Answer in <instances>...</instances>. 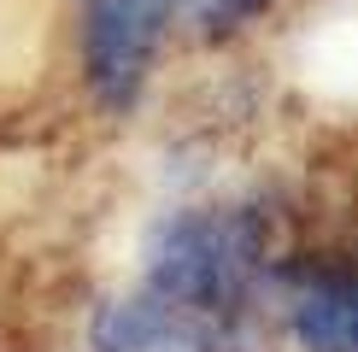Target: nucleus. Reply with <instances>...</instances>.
<instances>
[{
  "label": "nucleus",
  "mask_w": 358,
  "mask_h": 352,
  "mask_svg": "<svg viewBox=\"0 0 358 352\" xmlns=\"http://www.w3.org/2000/svg\"><path fill=\"white\" fill-rule=\"evenodd\" d=\"M264 6H271V0H194V24H200L206 41H223V36H235V29H247Z\"/></svg>",
  "instance_id": "39448f33"
},
{
  "label": "nucleus",
  "mask_w": 358,
  "mask_h": 352,
  "mask_svg": "<svg viewBox=\"0 0 358 352\" xmlns=\"http://www.w3.org/2000/svg\"><path fill=\"white\" fill-rule=\"evenodd\" d=\"M147 288L182 300L194 311L235 317L271 276V235L247 205L229 212H165L147 229Z\"/></svg>",
  "instance_id": "f257e3e1"
},
{
  "label": "nucleus",
  "mask_w": 358,
  "mask_h": 352,
  "mask_svg": "<svg viewBox=\"0 0 358 352\" xmlns=\"http://www.w3.org/2000/svg\"><path fill=\"white\" fill-rule=\"evenodd\" d=\"M223 317L165 300L159 288L106 300L94 311V352H217Z\"/></svg>",
  "instance_id": "7ed1b4c3"
},
{
  "label": "nucleus",
  "mask_w": 358,
  "mask_h": 352,
  "mask_svg": "<svg viewBox=\"0 0 358 352\" xmlns=\"http://www.w3.org/2000/svg\"><path fill=\"white\" fill-rule=\"evenodd\" d=\"M288 335L300 352H358V270H311L288 293Z\"/></svg>",
  "instance_id": "20e7f679"
},
{
  "label": "nucleus",
  "mask_w": 358,
  "mask_h": 352,
  "mask_svg": "<svg viewBox=\"0 0 358 352\" xmlns=\"http://www.w3.org/2000/svg\"><path fill=\"white\" fill-rule=\"evenodd\" d=\"M176 0H88L83 6V77L106 112H129L153 77Z\"/></svg>",
  "instance_id": "f03ea898"
}]
</instances>
